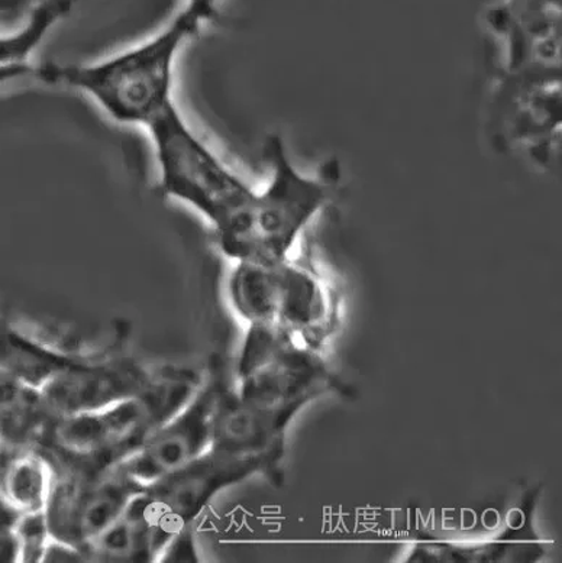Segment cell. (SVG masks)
<instances>
[{
  "mask_svg": "<svg viewBox=\"0 0 562 563\" xmlns=\"http://www.w3.org/2000/svg\"><path fill=\"white\" fill-rule=\"evenodd\" d=\"M222 383L217 371L205 374L195 396L159 426L139 452L121 462V468L145 485L208 452L212 446L214 406Z\"/></svg>",
  "mask_w": 562,
  "mask_h": 563,
  "instance_id": "8fae6325",
  "label": "cell"
},
{
  "mask_svg": "<svg viewBox=\"0 0 562 563\" xmlns=\"http://www.w3.org/2000/svg\"><path fill=\"white\" fill-rule=\"evenodd\" d=\"M84 552L90 563L154 562L148 533L128 507Z\"/></svg>",
  "mask_w": 562,
  "mask_h": 563,
  "instance_id": "ac0fdd59",
  "label": "cell"
},
{
  "mask_svg": "<svg viewBox=\"0 0 562 563\" xmlns=\"http://www.w3.org/2000/svg\"><path fill=\"white\" fill-rule=\"evenodd\" d=\"M205 374L181 366H163L140 395L102 410L56 420L41 445L95 468L121 464L175 416L202 386ZM40 445V446H41Z\"/></svg>",
  "mask_w": 562,
  "mask_h": 563,
  "instance_id": "3957f363",
  "label": "cell"
},
{
  "mask_svg": "<svg viewBox=\"0 0 562 563\" xmlns=\"http://www.w3.org/2000/svg\"><path fill=\"white\" fill-rule=\"evenodd\" d=\"M147 132L164 198L198 213L213 238L234 225L253 199L255 186L196 132L177 103Z\"/></svg>",
  "mask_w": 562,
  "mask_h": 563,
  "instance_id": "277c9868",
  "label": "cell"
},
{
  "mask_svg": "<svg viewBox=\"0 0 562 563\" xmlns=\"http://www.w3.org/2000/svg\"><path fill=\"white\" fill-rule=\"evenodd\" d=\"M18 512L0 500V562H18Z\"/></svg>",
  "mask_w": 562,
  "mask_h": 563,
  "instance_id": "ffe728a7",
  "label": "cell"
},
{
  "mask_svg": "<svg viewBox=\"0 0 562 563\" xmlns=\"http://www.w3.org/2000/svg\"><path fill=\"white\" fill-rule=\"evenodd\" d=\"M262 474L253 462L209 450L198 460L145 484L128 510L148 533L154 562L175 536L194 526L223 489Z\"/></svg>",
  "mask_w": 562,
  "mask_h": 563,
  "instance_id": "ba28073f",
  "label": "cell"
},
{
  "mask_svg": "<svg viewBox=\"0 0 562 563\" xmlns=\"http://www.w3.org/2000/svg\"><path fill=\"white\" fill-rule=\"evenodd\" d=\"M191 528L183 530L166 544L157 562H199L198 548Z\"/></svg>",
  "mask_w": 562,
  "mask_h": 563,
  "instance_id": "44dd1931",
  "label": "cell"
},
{
  "mask_svg": "<svg viewBox=\"0 0 562 563\" xmlns=\"http://www.w3.org/2000/svg\"><path fill=\"white\" fill-rule=\"evenodd\" d=\"M492 86L561 81V0H495L484 15Z\"/></svg>",
  "mask_w": 562,
  "mask_h": 563,
  "instance_id": "9c48e42d",
  "label": "cell"
},
{
  "mask_svg": "<svg viewBox=\"0 0 562 563\" xmlns=\"http://www.w3.org/2000/svg\"><path fill=\"white\" fill-rule=\"evenodd\" d=\"M38 448L52 465V487L44 512L49 533L58 542L84 549L144 489V484L119 464L95 468L52 446Z\"/></svg>",
  "mask_w": 562,
  "mask_h": 563,
  "instance_id": "52a82bcc",
  "label": "cell"
},
{
  "mask_svg": "<svg viewBox=\"0 0 562 563\" xmlns=\"http://www.w3.org/2000/svg\"><path fill=\"white\" fill-rule=\"evenodd\" d=\"M43 562H67V563H88L84 549L71 547V544L58 542V540L52 539L49 542L47 552H45Z\"/></svg>",
  "mask_w": 562,
  "mask_h": 563,
  "instance_id": "7402d4cb",
  "label": "cell"
},
{
  "mask_svg": "<svg viewBox=\"0 0 562 563\" xmlns=\"http://www.w3.org/2000/svg\"><path fill=\"white\" fill-rule=\"evenodd\" d=\"M53 423L40 388L0 369V451L38 448Z\"/></svg>",
  "mask_w": 562,
  "mask_h": 563,
  "instance_id": "5bb4252c",
  "label": "cell"
},
{
  "mask_svg": "<svg viewBox=\"0 0 562 563\" xmlns=\"http://www.w3.org/2000/svg\"><path fill=\"white\" fill-rule=\"evenodd\" d=\"M304 407L255 405L222 383L213 415L210 450L253 462L264 477L280 485L289 426Z\"/></svg>",
  "mask_w": 562,
  "mask_h": 563,
  "instance_id": "30bf717a",
  "label": "cell"
},
{
  "mask_svg": "<svg viewBox=\"0 0 562 563\" xmlns=\"http://www.w3.org/2000/svg\"><path fill=\"white\" fill-rule=\"evenodd\" d=\"M235 391L255 405L305 407L328 395H351L326 356L289 329L249 324L236 363Z\"/></svg>",
  "mask_w": 562,
  "mask_h": 563,
  "instance_id": "8992f818",
  "label": "cell"
},
{
  "mask_svg": "<svg viewBox=\"0 0 562 563\" xmlns=\"http://www.w3.org/2000/svg\"><path fill=\"white\" fill-rule=\"evenodd\" d=\"M550 544L535 536L451 542V540H420L406 553V562L416 563H510L538 562L547 556Z\"/></svg>",
  "mask_w": 562,
  "mask_h": 563,
  "instance_id": "4fadbf2b",
  "label": "cell"
},
{
  "mask_svg": "<svg viewBox=\"0 0 562 563\" xmlns=\"http://www.w3.org/2000/svg\"><path fill=\"white\" fill-rule=\"evenodd\" d=\"M266 185L255 187L240 219L214 236V245L232 263L272 264L289 258L301 235L332 201V174H308L296 166L280 135L264 144Z\"/></svg>",
  "mask_w": 562,
  "mask_h": 563,
  "instance_id": "7a4b0ae2",
  "label": "cell"
},
{
  "mask_svg": "<svg viewBox=\"0 0 562 563\" xmlns=\"http://www.w3.org/2000/svg\"><path fill=\"white\" fill-rule=\"evenodd\" d=\"M71 8L73 0H41L24 25L0 34V85L25 80L32 56Z\"/></svg>",
  "mask_w": 562,
  "mask_h": 563,
  "instance_id": "2e32d148",
  "label": "cell"
},
{
  "mask_svg": "<svg viewBox=\"0 0 562 563\" xmlns=\"http://www.w3.org/2000/svg\"><path fill=\"white\" fill-rule=\"evenodd\" d=\"M52 539L44 510L25 512V515L18 516V562H43Z\"/></svg>",
  "mask_w": 562,
  "mask_h": 563,
  "instance_id": "d6986e66",
  "label": "cell"
},
{
  "mask_svg": "<svg viewBox=\"0 0 562 563\" xmlns=\"http://www.w3.org/2000/svg\"><path fill=\"white\" fill-rule=\"evenodd\" d=\"M52 465L40 448L0 451V500L18 515L44 510Z\"/></svg>",
  "mask_w": 562,
  "mask_h": 563,
  "instance_id": "9a60e30c",
  "label": "cell"
},
{
  "mask_svg": "<svg viewBox=\"0 0 562 563\" xmlns=\"http://www.w3.org/2000/svg\"><path fill=\"white\" fill-rule=\"evenodd\" d=\"M22 4L21 0H0V15L16 11Z\"/></svg>",
  "mask_w": 562,
  "mask_h": 563,
  "instance_id": "603a6c76",
  "label": "cell"
},
{
  "mask_svg": "<svg viewBox=\"0 0 562 563\" xmlns=\"http://www.w3.org/2000/svg\"><path fill=\"white\" fill-rule=\"evenodd\" d=\"M221 0H187L154 35L93 63L32 64L26 80L86 96L119 125H151L175 107L177 63L187 45L221 15Z\"/></svg>",
  "mask_w": 562,
  "mask_h": 563,
  "instance_id": "6da1fadb",
  "label": "cell"
},
{
  "mask_svg": "<svg viewBox=\"0 0 562 563\" xmlns=\"http://www.w3.org/2000/svg\"><path fill=\"white\" fill-rule=\"evenodd\" d=\"M159 368L134 358L93 360L80 356L40 388L53 422L104 409L140 395L157 377Z\"/></svg>",
  "mask_w": 562,
  "mask_h": 563,
  "instance_id": "7c38bea8",
  "label": "cell"
},
{
  "mask_svg": "<svg viewBox=\"0 0 562 563\" xmlns=\"http://www.w3.org/2000/svg\"><path fill=\"white\" fill-rule=\"evenodd\" d=\"M79 358L44 345L0 319V369L21 382L43 388Z\"/></svg>",
  "mask_w": 562,
  "mask_h": 563,
  "instance_id": "e0dca14e",
  "label": "cell"
},
{
  "mask_svg": "<svg viewBox=\"0 0 562 563\" xmlns=\"http://www.w3.org/2000/svg\"><path fill=\"white\" fill-rule=\"evenodd\" d=\"M227 291L246 324L289 329L318 350L326 351L340 324L341 297L309 261L234 263Z\"/></svg>",
  "mask_w": 562,
  "mask_h": 563,
  "instance_id": "5b68a950",
  "label": "cell"
}]
</instances>
